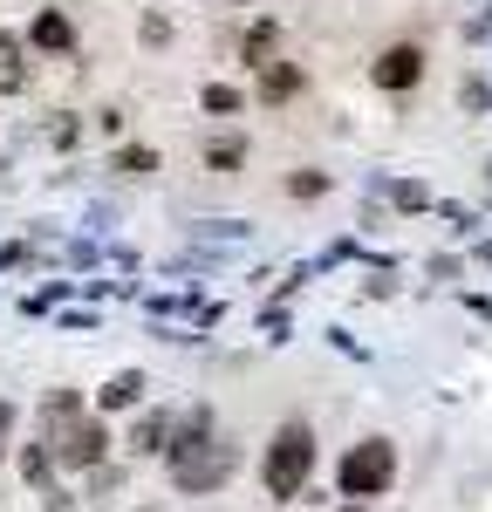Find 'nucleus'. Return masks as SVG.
I'll use <instances>...</instances> for the list:
<instances>
[{
	"label": "nucleus",
	"mask_w": 492,
	"mask_h": 512,
	"mask_svg": "<svg viewBox=\"0 0 492 512\" xmlns=\"http://www.w3.org/2000/svg\"><path fill=\"white\" fill-rule=\"evenodd\" d=\"M199 103L212 110V117H240V103H246V96L233 89V82H205V89H199Z\"/></svg>",
	"instance_id": "obj_12"
},
{
	"label": "nucleus",
	"mask_w": 492,
	"mask_h": 512,
	"mask_svg": "<svg viewBox=\"0 0 492 512\" xmlns=\"http://www.w3.org/2000/svg\"><path fill=\"white\" fill-rule=\"evenodd\" d=\"M205 164H212V171H240L246 144H240V137H212V144H205Z\"/></svg>",
	"instance_id": "obj_13"
},
{
	"label": "nucleus",
	"mask_w": 492,
	"mask_h": 512,
	"mask_svg": "<svg viewBox=\"0 0 492 512\" xmlns=\"http://www.w3.org/2000/svg\"><path fill=\"white\" fill-rule=\"evenodd\" d=\"M76 137H82V123H76V117H55V123H48V144H55V151H69Z\"/></svg>",
	"instance_id": "obj_17"
},
{
	"label": "nucleus",
	"mask_w": 492,
	"mask_h": 512,
	"mask_svg": "<svg viewBox=\"0 0 492 512\" xmlns=\"http://www.w3.org/2000/svg\"><path fill=\"white\" fill-rule=\"evenodd\" d=\"M48 472H55L48 444H28V451H21V478H28V485H41V499H48Z\"/></svg>",
	"instance_id": "obj_14"
},
{
	"label": "nucleus",
	"mask_w": 492,
	"mask_h": 512,
	"mask_svg": "<svg viewBox=\"0 0 492 512\" xmlns=\"http://www.w3.org/2000/svg\"><path fill=\"white\" fill-rule=\"evenodd\" d=\"M137 35L158 48V41H171V21H164V14H144V28H137Z\"/></svg>",
	"instance_id": "obj_19"
},
{
	"label": "nucleus",
	"mask_w": 492,
	"mask_h": 512,
	"mask_svg": "<svg viewBox=\"0 0 492 512\" xmlns=\"http://www.w3.org/2000/svg\"><path fill=\"white\" fill-rule=\"evenodd\" d=\"M219 7H240V0H219Z\"/></svg>",
	"instance_id": "obj_21"
},
{
	"label": "nucleus",
	"mask_w": 492,
	"mask_h": 512,
	"mask_svg": "<svg viewBox=\"0 0 492 512\" xmlns=\"http://www.w3.org/2000/svg\"><path fill=\"white\" fill-rule=\"evenodd\" d=\"M137 396H144V376H137V369H117V376L96 390V410H130Z\"/></svg>",
	"instance_id": "obj_8"
},
{
	"label": "nucleus",
	"mask_w": 492,
	"mask_h": 512,
	"mask_svg": "<svg viewBox=\"0 0 492 512\" xmlns=\"http://www.w3.org/2000/svg\"><path fill=\"white\" fill-rule=\"evenodd\" d=\"M294 89H301V69H294V62H267V69H260V96H267V103H287Z\"/></svg>",
	"instance_id": "obj_9"
},
{
	"label": "nucleus",
	"mask_w": 492,
	"mask_h": 512,
	"mask_svg": "<svg viewBox=\"0 0 492 512\" xmlns=\"http://www.w3.org/2000/svg\"><path fill=\"white\" fill-rule=\"evenodd\" d=\"M308 472H315V431H308V424H281L274 444H267V465H260L267 492H274V499H301Z\"/></svg>",
	"instance_id": "obj_3"
},
{
	"label": "nucleus",
	"mask_w": 492,
	"mask_h": 512,
	"mask_svg": "<svg viewBox=\"0 0 492 512\" xmlns=\"http://www.w3.org/2000/svg\"><path fill=\"white\" fill-rule=\"evenodd\" d=\"M41 444H48V458L55 465H69V472H96L103 465V451H110V431H103V417H41Z\"/></svg>",
	"instance_id": "obj_2"
},
{
	"label": "nucleus",
	"mask_w": 492,
	"mask_h": 512,
	"mask_svg": "<svg viewBox=\"0 0 492 512\" xmlns=\"http://www.w3.org/2000/svg\"><path fill=\"white\" fill-rule=\"evenodd\" d=\"M390 478H397V451H390L383 437H363V444L335 465L342 499H376V492H390Z\"/></svg>",
	"instance_id": "obj_4"
},
{
	"label": "nucleus",
	"mask_w": 492,
	"mask_h": 512,
	"mask_svg": "<svg viewBox=\"0 0 492 512\" xmlns=\"http://www.w3.org/2000/svg\"><path fill=\"white\" fill-rule=\"evenodd\" d=\"M171 431H178V424H171L164 410H151V417H137V431H130V451H137V458H164V451H171Z\"/></svg>",
	"instance_id": "obj_7"
},
{
	"label": "nucleus",
	"mask_w": 492,
	"mask_h": 512,
	"mask_svg": "<svg viewBox=\"0 0 492 512\" xmlns=\"http://www.w3.org/2000/svg\"><path fill=\"white\" fill-rule=\"evenodd\" d=\"M28 41H35L41 55H69V48H76V28H69L62 7H41L35 21H28Z\"/></svg>",
	"instance_id": "obj_6"
},
{
	"label": "nucleus",
	"mask_w": 492,
	"mask_h": 512,
	"mask_svg": "<svg viewBox=\"0 0 492 512\" xmlns=\"http://www.w3.org/2000/svg\"><path fill=\"white\" fill-rule=\"evenodd\" d=\"M171 478H178V492H212V485H226L233 465H240V451L226 444V437H212V410H192L185 417V431H171Z\"/></svg>",
	"instance_id": "obj_1"
},
{
	"label": "nucleus",
	"mask_w": 492,
	"mask_h": 512,
	"mask_svg": "<svg viewBox=\"0 0 492 512\" xmlns=\"http://www.w3.org/2000/svg\"><path fill=\"white\" fill-rule=\"evenodd\" d=\"M28 82V69H21V35H0V89L14 96Z\"/></svg>",
	"instance_id": "obj_10"
},
{
	"label": "nucleus",
	"mask_w": 492,
	"mask_h": 512,
	"mask_svg": "<svg viewBox=\"0 0 492 512\" xmlns=\"http://www.w3.org/2000/svg\"><path fill=\"white\" fill-rule=\"evenodd\" d=\"M369 76H376V89H410V82L424 76V48H410V41H397V48H383Z\"/></svg>",
	"instance_id": "obj_5"
},
{
	"label": "nucleus",
	"mask_w": 492,
	"mask_h": 512,
	"mask_svg": "<svg viewBox=\"0 0 492 512\" xmlns=\"http://www.w3.org/2000/svg\"><path fill=\"white\" fill-rule=\"evenodd\" d=\"M246 62H253V69L274 62V21H253V28H246Z\"/></svg>",
	"instance_id": "obj_15"
},
{
	"label": "nucleus",
	"mask_w": 492,
	"mask_h": 512,
	"mask_svg": "<svg viewBox=\"0 0 492 512\" xmlns=\"http://www.w3.org/2000/svg\"><path fill=\"white\" fill-rule=\"evenodd\" d=\"M14 431V403H0V437Z\"/></svg>",
	"instance_id": "obj_20"
},
{
	"label": "nucleus",
	"mask_w": 492,
	"mask_h": 512,
	"mask_svg": "<svg viewBox=\"0 0 492 512\" xmlns=\"http://www.w3.org/2000/svg\"><path fill=\"white\" fill-rule=\"evenodd\" d=\"M110 171H123V178H144V171H158V151H151V144H123L117 158H110Z\"/></svg>",
	"instance_id": "obj_11"
},
{
	"label": "nucleus",
	"mask_w": 492,
	"mask_h": 512,
	"mask_svg": "<svg viewBox=\"0 0 492 512\" xmlns=\"http://www.w3.org/2000/svg\"><path fill=\"white\" fill-rule=\"evenodd\" d=\"M397 205H404V212H417V205H431V192H424V185H417V178H404V185H397Z\"/></svg>",
	"instance_id": "obj_18"
},
{
	"label": "nucleus",
	"mask_w": 492,
	"mask_h": 512,
	"mask_svg": "<svg viewBox=\"0 0 492 512\" xmlns=\"http://www.w3.org/2000/svg\"><path fill=\"white\" fill-rule=\"evenodd\" d=\"M287 192H294V198H322L328 178H322V171H294V178H287Z\"/></svg>",
	"instance_id": "obj_16"
}]
</instances>
